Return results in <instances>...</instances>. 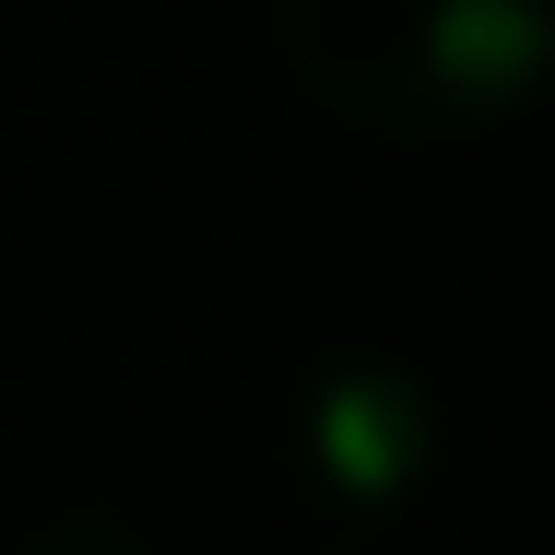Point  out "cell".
Returning a JSON list of instances; mask_svg holds the SVG:
<instances>
[{
	"mask_svg": "<svg viewBox=\"0 0 555 555\" xmlns=\"http://www.w3.org/2000/svg\"><path fill=\"white\" fill-rule=\"evenodd\" d=\"M272 60L332 118L438 142L555 107V0H284Z\"/></svg>",
	"mask_w": 555,
	"mask_h": 555,
	"instance_id": "cell-1",
	"label": "cell"
},
{
	"mask_svg": "<svg viewBox=\"0 0 555 555\" xmlns=\"http://www.w3.org/2000/svg\"><path fill=\"white\" fill-rule=\"evenodd\" d=\"M449 414H438V378L390 343H332L284 378V461L308 473V496L332 508H390L426 485Z\"/></svg>",
	"mask_w": 555,
	"mask_h": 555,
	"instance_id": "cell-2",
	"label": "cell"
},
{
	"mask_svg": "<svg viewBox=\"0 0 555 555\" xmlns=\"http://www.w3.org/2000/svg\"><path fill=\"white\" fill-rule=\"evenodd\" d=\"M12 555H154V532H142V508H118V496H60V508H36V520L12 532Z\"/></svg>",
	"mask_w": 555,
	"mask_h": 555,
	"instance_id": "cell-3",
	"label": "cell"
}]
</instances>
